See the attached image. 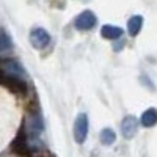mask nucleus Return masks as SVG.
<instances>
[{"label": "nucleus", "instance_id": "obj_1", "mask_svg": "<svg viewBox=\"0 0 157 157\" xmlns=\"http://www.w3.org/2000/svg\"><path fill=\"white\" fill-rule=\"evenodd\" d=\"M86 137H88V116L85 113H80L74 123V138L78 145H82V143H85Z\"/></svg>", "mask_w": 157, "mask_h": 157}, {"label": "nucleus", "instance_id": "obj_2", "mask_svg": "<svg viewBox=\"0 0 157 157\" xmlns=\"http://www.w3.org/2000/svg\"><path fill=\"white\" fill-rule=\"evenodd\" d=\"M50 43V35L44 29H33L30 32V44L35 49H46Z\"/></svg>", "mask_w": 157, "mask_h": 157}, {"label": "nucleus", "instance_id": "obj_3", "mask_svg": "<svg viewBox=\"0 0 157 157\" xmlns=\"http://www.w3.org/2000/svg\"><path fill=\"white\" fill-rule=\"evenodd\" d=\"M96 22H98V19L93 14V11H88L86 10V11L80 13V14L75 17L74 25H75L77 30H91L96 25Z\"/></svg>", "mask_w": 157, "mask_h": 157}, {"label": "nucleus", "instance_id": "obj_4", "mask_svg": "<svg viewBox=\"0 0 157 157\" xmlns=\"http://www.w3.org/2000/svg\"><path fill=\"white\" fill-rule=\"evenodd\" d=\"M137 129H138V120L132 115H127L121 121V134L126 140L134 138L137 134Z\"/></svg>", "mask_w": 157, "mask_h": 157}, {"label": "nucleus", "instance_id": "obj_5", "mask_svg": "<svg viewBox=\"0 0 157 157\" xmlns=\"http://www.w3.org/2000/svg\"><path fill=\"white\" fill-rule=\"evenodd\" d=\"M44 130V121H43V115L39 112H33L29 118V132L33 138L39 137L41 132Z\"/></svg>", "mask_w": 157, "mask_h": 157}, {"label": "nucleus", "instance_id": "obj_6", "mask_svg": "<svg viewBox=\"0 0 157 157\" xmlns=\"http://www.w3.org/2000/svg\"><path fill=\"white\" fill-rule=\"evenodd\" d=\"M3 68L8 71L10 75H14V77H19V78H25V77H27V72H25L24 68L21 66L19 63H16V61H11V60L5 61Z\"/></svg>", "mask_w": 157, "mask_h": 157}, {"label": "nucleus", "instance_id": "obj_7", "mask_svg": "<svg viewBox=\"0 0 157 157\" xmlns=\"http://www.w3.org/2000/svg\"><path fill=\"white\" fill-rule=\"evenodd\" d=\"M101 36L105 38V39H118L123 36V30L120 27H116V25H104V27L101 29Z\"/></svg>", "mask_w": 157, "mask_h": 157}, {"label": "nucleus", "instance_id": "obj_8", "mask_svg": "<svg viewBox=\"0 0 157 157\" xmlns=\"http://www.w3.org/2000/svg\"><path fill=\"white\" fill-rule=\"evenodd\" d=\"M29 149V145H27V135H25L24 129L19 132V135L16 137V140L13 141V151H16L17 154H25Z\"/></svg>", "mask_w": 157, "mask_h": 157}, {"label": "nucleus", "instance_id": "obj_9", "mask_svg": "<svg viewBox=\"0 0 157 157\" xmlns=\"http://www.w3.org/2000/svg\"><path fill=\"white\" fill-rule=\"evenodd\" d=\"M141 27H143V17L141 16H132L127 22V32L130 36H137L140 33Z\"/></svg>", "mask_w": 157, "mask_h": 157}, {"label": "nucleus", "instance_id": "obj_10", "mask_svg": "<svg viewBox=\"0 0 157 157\" xmlns=\"http://www.w3.org/2000/svg\"><path fill=\"white\" fill-rule=\"evenodd\" d=\"M141 124L145 126V127H152L157 124V110L155 109H148L143 112L141 115Z\"/></svg>", "mask_w": 157, "mask_h": 157}, {"label": "nucleus", "instance_id": "obj_11", "mask_svg": "<svg viewBox=\"0 0 157 157\" xmlns=\"http://www.w3.org/2000/svg\"><path fill=\"white\" fill-rule=\"evenodd\" d=\"M115 141H116V134L113 132V129H110V127L102 129V132H101V143L102 145L110 146Z\"/></svg>", "mask_w": 157, "mask_h": 157}, {"label": "nucleus", "instance_id": "obj_12", "mask_svg": "<svg viewBox=\"0 0 157 157\" xmlns=\"http://www.w3.org/2000/svg\"><path fill=\"white\" fill-rule=\"evenodd\" d=\"M11 50H13L11 38L8 36V33L5 30H0V52L6 54V52H11Z\"/></svg>", "mask_w": 157, "mask_h": 157}]
</instances>
